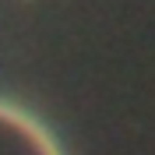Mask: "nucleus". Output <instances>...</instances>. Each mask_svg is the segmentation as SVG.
Returning a JSON list of instances; mask_svg holds the SVG:
<instances>
[{
	"instance_id": "obj_1",
	"label": "nucleus",
	"mask_w": 155,
	"mask_h": 155,
	"mask_svg": "<svg viewBox=\"0 0 155 155\" xmlns=\"http://www.w3.org/2000/svg\"><path fill=\"white\" fill-rule=\"evenodd\" d=\"M0 155H64L46 127L0 99Z\"/></svg>"
}]
</instances>
